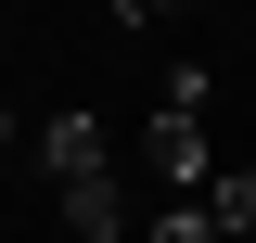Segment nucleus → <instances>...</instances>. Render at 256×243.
I'll use <instances>...</instances> for the list:
<instances>
[{
	"label": "nucleus",
	"instance_id": "nucleus-1",
	"mask_svg": "<svg viewBox=\"0 0 256 243\" xmlns=\"http://www.w3.org/2000/svg\"><path fill=\"white\" fill-rule=\"evenodd\" d=\"M141 154H154L166 205H205V192H218V166H205V64H180V77L154 90V128H141Z\"/></svg>",
	"mask_w": 256,
	"mask_h": 243
},
{
	"label": "nucleus",
	"instance_id": "nucleus-4",
	"mask_svg": "<svg viewBox=\"0 0 256 243\" xmlns=\"http://www.w3.org/2000/svg\"><path fill=\"white\" fill-rule=\"evenodd\" d=\"M205 205H218V230H256V166H218V192H205Z\"/></svg>",
	"mask_w": 256,
	"mask_h": 243
},
{
	"label": "nucleus",
	"instance_id": "nucleus-8",
	"mask_svg": "<svg viewBox=\"0 0 256 243\" xmlns=\"http://www.w3.org/2000/svg\"><path fill=\"white\" fill-rule=\"evenodd\" d=\"M218 243H256V230H218Z\"/></svg>",
	"mask_w": 256,
	"mask_h": 243
},
{
	"label": "nucleus",
	"instance_id": "nucleus-6",
	"mask_svg": "<svg viewBox=\"0 0 256 243\" xmlns=\"http://www.w3.org/2000/svg\"><path fill=\"white\" fill-rule=\"evenodd\" d=\"M102 13H128V26H141V0H102Z\"/></svg>",
	"mask_w": 256,
	"mask_h": 243
},
{
	"label": "nucleus",
	"instance_id": "nucleus-3",
	"mask_svg": "<svg viewBox=\"0 0 256 243\" xmlns=\"http://www.w3.org/2000/svg\"><path fill=\"white\" fill-rule=\"evenodd\" d=\"M64 230H77V243H116L128 230V192L116 180H77V192H64Z\"/></svg>",
	"mask_w": 256,
	"mask_h": 243
},
{
	"label": "nucleus",
	"instance_id": "nucleus-7",
	"mask_svg": "<svg viewBox=\"0 0 256 243\" xmlns=\"http://www.w3.org/2000/svg\"><path fill=\"white\" fill-rule=\"evenodd\" d=\"M141 13H180V0H141Z\"/></svg>",
	"mask_w": 256,
	"mask_h": 243
},
{
	"label": "nucleus",
	"instance_id": "nucleus-9",
	"mask_svg": "<svg viewBox=\"0 0 256 243\" xmlns=\"http://www.w3.org/2000/svg\"><path fill=\"white\" fill-rule=\"evenodd\" d=\"M0 141H13V116H0Z\"/></svg>",
	"mask_w": 256,
	"mask_h": 243
},
{
	"label": "nucleus",
	"instance_id": "nucleus-2",
	"mask_svg": "<svg viewBox=\"0 0 256 243\" xmlns=\"http://www.w3.org/2000/svg\"><path fill=\"white\" fill-rule=\"evenodd\" d=\"M38 166H52L64 192H77V180H116V141H102V116H90V102H64V116L38 128Z\"/></svg>",
	"mask_w": 256,
	"mask_h": 243
},
{
	"label": "nucleus",
	"instance_id": "nucleus-5",
	"mask_svg": "<svg viewBox=\"0 0 256 243\" xmlns=\"http://www.w3.org/2000/svg\"><path fill=\"white\" fill-rule=\"evenodd\" d=\"M141 243H218V205H166V218H154Z\"/></svg>",
	"mask_w": 256,
	"mask_h": 243
}]
</instances>
